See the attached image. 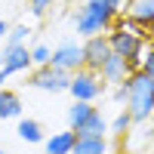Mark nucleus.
<instances>
[{"instance_id": "f257e3e1", "label": "nucleus", "mask_w": 154, "mask_h": 154, "mask_svg": "<svg viewBox=\"0 0 154 154\" xmlns=\"http://www.w3.org/2000/svg\"><path fill=\"white\" fill-rule=\"evenodd\" d=\"M126 86V111L133 114V123H142L154 114V80L145 71H133L123 80Z\"/></svg>"}, {"instance_id": "f03ea898", "label": "nucleus", "mask_w": 154, "mask_h": 154, "mask_svg": "<svg viewBox=\"0 0 154 154\" xmlns=\"http://www.w3.org/2000/svg\"><path fill=\"white\" fill-rule=\"evenodd\" d=\"M71 22H74V28H77V37H83V40L99 37V34H108L111 25H114V19H108L102 9L89 6V3H83L80 9H77L74 16H71Z\"/></svg>"}, {"instance_id": "7ed1b4c3", "label": "nucleus", "mask_w": 154, "mask_h": 154, "mask_svg": "<svg viewBox=\"0 0 154 154\" xmlns=\"http://www.w3.org/2000/svg\"><path fill=\"white\" fill-rule=\"evenodd\" d=\"M105 83H102V77L96 71H89V68H80V71H74L71 74V86H68V93L74 96V102H89L93 105L96 99L105 96Z\"/></svg>"}, {"instance_id": "20e7f679", "label": "nucleus", "mask_w": 154, "mask_h": 154, "mask_svg": "<svg viewBox=\"0 0 154 154\" xmlns=\"http://www.w3.org/2000/svg\"><path fill=\"white\" fill-rule=\"evenodd\" d=\"M28 86L34 89H43V93H68V86H71V74L68 71H59L53 65H43V68H31L28 74Z\"/></svg>"}, {"instance_id": "39448f33", "label": "nucleus", "mask_w": 154, "mask_h": 154, "mask_svg": "<svg viewBox=\"0 0 154 154\" xmlns=\"http://www.w3.org/2000/svg\"><path fill=\"white\" fill-rule=\"evenodd\" d=\"M49 65L59 68V71H80L83 68V40H62L56 49H53V59H49Z\"/></svg>"}, {"instance_id": "423d86ee", "label": "nucleus", "mask_w": 154, "mask_h": 154, "mask_svg": "<svg viewBox=\"0 0 154 154\" xmlns=\"http://www.w3.org/2000/svg\"><path fill=\"white\" fill-rule=\"evenodd\" d=\"M108 46H111V53H114V56L133 59V56H142L148 43L142 40V37H136L133 31H126V28H117V25H111V31H108Z\"/></svg>"}, {"instance_id": "0eeeda50", "label": "nucleus", "mask_w": 154, "mask_h": 154, "mask_svg": "<svg viewBox=\"0 0 154 154\" xmlns=\"http://www.w3.org/2000/svg\"><path fill=\"white\" fill-rule=\"evenodd\" d=\"M111 56V46H108V34H99V37H89L83 40V68L96 71L105 65V59Z\"/></svg>"}, {"instance_id": "6e6552de", "label": "nucleus", "mask_w": 154, "mask_h": 154, "mask_svg": "<svg viewBox=\"0 0 154 154\" xmlns=\"http://www.w3.org/2000/svg\"><path fill=\"white\" fill-rule=\"evenodd\" d=\"M0 53H3V68H6L9 74H28V71L34 68L28 46H3Z\"/></svg>"}, {"instance_id": "1a4fd4ad", "label": "nucleus", "mask_w": 154, "mask_h": 154, "mask_svg": "<svg viewBox=\"0 0 154 154\" xmlns=\"http://www.w3.org/2000/svg\"><path fill=\"white\" fill-rule=\"evenodd\" d=\"M99 77H102V83L105 86H120L126 77H130V65H126V59L123 56H108L105 59V65L99 68Z\"/></svg>"}, {"instance_id": "9d476101", "label": "nucleus", "mask_w": 154, "mask_h": 154, "mask_svg": "<svg viewBox=\"0 0 154 154\" xmlns=\"http://www.w3.org/2000/svg\"><path fill=\"white\" fill-rule=\"evenodd\" d=\"M74 145H77V133H74V130H62V133L46 136L43 151H46V154H71Z\"/></svg>"}, {"instance_id": "9b49d317", "label": "nucleus", "mask_w": 154, "mask_h": 154, "mask_svg": "<svg viewBox=\"0 0 154 154\" xmlns=\"http://www.w3.org/2000/svg\"><path fill=\"white\" fill-rule=\"evenodd\" d=\"M22 96L16 89H0V120H22Z\"/></svg>"}, {"instance_id": "f8f14e48", "label": "nucleus", "mask_w": 154, "mask_h": 154, "mask_svg": "<svg viewBox=\"0 0 154 154\" xmlns=\"http://www.w3.org/2000/svg\"><path fill=\"white\" fill-rule=\"evenodd\" d=\"M16 133H19L22 142H28V145H43V142H46L43 123H40V120H34V117H22L19 126H16Z\"/></svg>"}, {"instance_id": "ddd939ff", "label": "nucleus", "mask_w": 154, "mask_h": 154, "mask_svg": "<svg viewBox=\"0 0 154 154\" xmlns=\"http://www.w3.org/2000/svg\"><path fill=\"white\" fill-rule=\"evenodd\" d=\"M126 16L133 22H139L142 28H154V0H130V6H126Z\"/></svg>"}, {"instance_id": "4468645a", "label": "nucleus", "mask_w": 154, "mask_h": 154, "mask_svg": "<svg viewBox=\"0 0 154 154\" xmlns=\"http://www.w3.org/2000/svg\"><path fill=\"white\" fill-rule=\"evenodd\" d=\"M71 154H111V142L108 136H77Z\"/></svg>"}, {"instance_id": "2eb2a0df", "label": "nucleus", "mask_w": 154, "mask_h": 154, "mask_svg": "<svg viewBox=\"0 0 154 154\" xmlns=\"http://www.w3.org/2000/svg\"><path fill=\"white\" fill-rule=\"evenodd\" d=\"M93 111H96V105H89V102H74V105L68 108V130H80V126L93 117Z\"/></svg>"}, {"instance_id": "dca6fc26", "label": "nucleus", "mask_w": 154, "mask_h": 154, "mask_svg": "<svg viewBox=\"0 0 154 154\" xmlns=\"http://www.w3.org/2000/svg\"><path fill=\"white\" fill-rule=\"evenodd\" d=\"M105 133H108V120H105V114H102L99 108L93 111V117L77 130V136H105Z\"/></svg>"}, {"instance_id": "f3484780", "label": "nucleus", "mask_w": 154, "mask_h": 154, "mask_svg": "<svg viewBox=\"0 0 154 154\" xmlns=\"http://www.w3.org/2000/svg\"><path fill=\"white\" fill-rule=\"evenodd\" d=\"M86 3L102 9L108 19H117V16H123V6H130V0H86Z\"/></svg>"}, {"instance_id": "a211bd4d", "label": "nucleus", "mask_w": 154, "mask_h": 154, "mask_svg": "<svg viewBox=\"0 0 154 154\" xmlns=\"http://www.w3.org/2000/svg\"><path fill=\"white\" fill-rule=\"evenodd\" d=\"M28 37H31V28H28V25H9V34H6L3 46H28V43H25Z\"/></svg>"}, {"instance_id": "6ab92c4d", "label": "nucleus", "mask_w": 154, "mask_h": 154, "mask_svg": "<svg viewBox=\"0 0 154 154\" xmlns=\"http://www.w3.org/2000/svg\"><path fill=\"white\" fill-rule=\"evenodd\" d=\"M130 126H133V114L126 111V108H120V114H117V117L108 123V130L120 139V136H126V133H130Z\"/></svg>"}, {"instance_id": "aec40b11", "label": "nucleus", "mask_w": 154, "mask_h": 154, "mask_svg": "<svg viewBox=\"0 0 154 154\" xmlns=\"http://www.w3.org/2000/svg\"><path fill=\"white\" fill-rule=\"evenodd\" d=\"M49 59H53V49H49L46 43H34V46H31V62H34V68L49 65Z\"/></svg>"}, {"instance_id": "412c9836", "label": "nucleus", "mask_w": 154, "mask_h": 154, "mask_svg": "<svg viewBox=\"0 0 154 154\" xmlns=\"http://www.w3.org/2000/svg\"><path fill=\"white\" fill-rule=\"evenodd\" d=\"M53 3L56 0H28V9H31V16H37V19H43L49 9H53Z\"/></svg>"}, {"instance_id": "4be33fe9", "label": "nucleus", "mask_w": 154, "mask_h": 154, "mask_svg": "<svg viewBox=\"0 0 154 154\" xmlns=\"http://www.w3.org/2000/svg\"><path fill=\"white\" fill-rule=\"evenodd\" d=\"M111 99L117 102V105H126V86L120 83V86H114V93H111Z\"/></svg>"}, {"instance_id": "5701e85b", "label": "nucleus", "mask_w": 154, "mask_h": 154, "mask_svg": "<svg viewBox=\"0 0 154 154\" xmlns=\"http://www.w3.org/2000/svg\"><path fill=\"white\" fill-rule=\"evenodd\" d=\"M6 34H9V22L0 19V40H6Z\"/></svg>"}, {"instance_id": "b1692460", "label": "nucleus", "mask_w": 154, "mask_h": 154, "mask_svg": "<svg viewBox=\"0 0 154 154\" xmlns=\"http://www.w3.org/2000/svg\"><path fill=\"white\" fill-rule=\"evenodd\" d=\"M6 77H12V74H9L6 68H0V86H3V80H6Z\"/></svg>"}, {"instance_id": "393cba45", "label": "nucleus", "mask_w": 154, "mask_h": 154, "mask_svg": "<svg viewBox=\"0 0 154 154\" xmlns=\"http://www.w3.org/2000/svg\"><path fill=\"white\" fill-rule=\"evenodd\" d=\"M151 43H154V28H151Z\"/></svg>"}, {"instance_id": "a878e982", "label": "nucleus", "mask_w": 154, "mask_h": 154, "mask_svg": "<svg viewBox=\"0 0 154 154\" xmlns=\"http://www.w3.org/2000/svg\"><path fill=\"white\" fill-rule=\"evenodd\" d=\"M0 154H9V151H3V148H0Z\"/></svg>"}, {"instance_id": "bb28decb", "label": "nucleus", "mask_w": 154, "mask_h": 154, "mask_svg": "<svg viewBox=\"0 0 154 154\" xmlns=\"http://www.w3.org/2000/svg\"><path fill=\"white\" fill-rule=\"evenodd\" d=\"M151 80H154V77H151Z\"/></svg>"}]
</instances>
